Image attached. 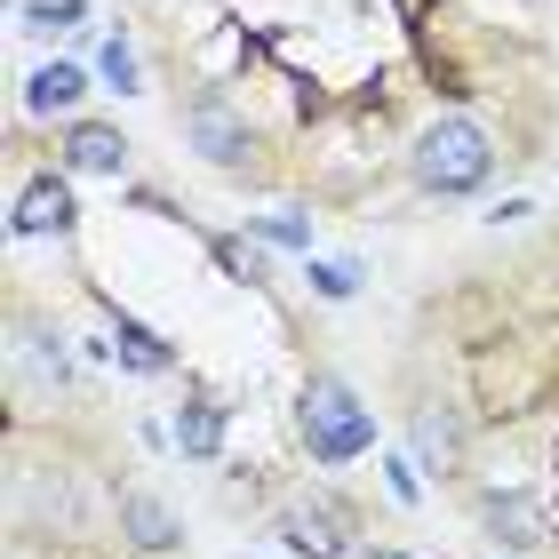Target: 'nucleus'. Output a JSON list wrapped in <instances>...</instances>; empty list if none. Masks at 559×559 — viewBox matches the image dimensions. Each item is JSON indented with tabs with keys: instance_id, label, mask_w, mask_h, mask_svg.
<instances>
[{
	"instance_id": "nucleus-11",
	"label": "nucleus",
	"mask_w": 559,
	"mask_h": 559,
	"mask_svg": "<svg viewBox=\"0 0 559 559\" xmlns=\"http://www.w3.org/2000/svg\"><path fill=\"white\" fill-rule=\"evenodd\" d=\"M416 431H424V464H431V472H455V424H448L440 408H424Z\"/></svg>"
},
{
	"instance_id": "nucleus-1",
	"label": "nucleus",
	"mask_w": 559,
	"mask_h": 559,
	"mask_svg": "<svg viewBox=\"0 0 559 559\" xmlns=\"http://www.w3.org/2000/svg\"><path fill=\"white\" fill-rule=\"evenodd\" d=\"M296 431H304V448H312L320 464H352V455L376 448V416L352 400V384H336V376H312V384H304Z\"/></svg>"
},
{
	"instance_id": "nucleus-15",
	"label": "nucleus",
	"mask_w": 559,
	"mask_h": 559,
	"mask_svg": "<svg viewBox=\"0 0 559 559\" xmlns=\"http://www.w3.org/2000/svg\"><path fill=\"white\" fill-rule=\"evenodd\" d=\"M105 81L120 96H136V64H129V48H120V40H105Z\"/></svg>"
},
{
	"instance_id": "nucleus-4",
	"label": "nucleus",
	"mask_w": 559,
	"mask_h": 559,
	"mask_svg": "<svg viewBox=\"0 0 559 559\" xmlns=\"http://www.w3.org/2000/svg\"><path fill=\"white\" fill-rule=\"evenodd\" d=\"M192 120V152L200 160H224V168H248V136H240V120L216 105V96H200V105L185 112Z\"/></svg>"
},
{
	"instance_id": "nucleus-14",
	"label": "nucleus",
	"mask_w": 559,
	"mask_h": 559,
	"mask_svg": "<svg viewBox=\"0 0 559 559\" xmlns=\"http://www.w3.org/2000/svg\"><path fill=\"white\" fill-rule=\"evenodd\" d=\"M120 336H129V368H144V376H152V368H168V344H152L144 328H120Z\"/></svg>"
},
{
	"instance_id": "nucleus-10",
	"label": "nucleus",
	"mask_w": 559,
	"mask_h": 559,
	"mask_svg": "<svg viewBox=\"0 0 559 559\" xmlns=\"http://www.w3.org/2000/svg\"><path fill=\"white\" fill-rule=\"evenodd\" d=\"M176 440H185V455H216V440H224L216 400H192V408H185V424H176Z\"/></svg>"
},
{
	"instance_id": "nucleus-2",
	"label": "nucleus",
	"mask_w": 559,
	"mask_h": 559,
	"mask_svg": "<svg viewBox=\"0 0 559 559\" xmlns=\"http://www.w3.org/2000/svg\"><path fill=\"white\" fill-rule=\"evenodd\" d=\"M488 168H496V152L479 136V120H431L416 136V185L440 200H472L488 185Z\"/></svg>"
},
{
	"instance_id": "nucleus-8",
	"label": "nucleus",
	"mask_w": 559,
	"mask_h": 559,
	"mask_svg": "<svg viewBox=\"0 0 559 559\" xmlns=\"http://www.w3.org/2000/svg\"><path fill=\"white\" fill-rule=\"evenodd\" d=\"M81 88H88V72H81V64H40L33 81H24V105H33V112H64Z\"/></svg>"
},
{
	"instance_id": "nucleus-12",
	"label": "nucleus",
	"mask_w": 559,
	"mask_h": 559,
	"mask_svg": "<svg viewBox=\"0 0 559 559\" xmlns=\"http://www.w3.org/2000/svg\"><path fill=\"white\" fill-rule=\"evenodd\" d=\"M488 527H496L503 544H536V536H544V527L527 520V503H512V496H496V503H488Z\"/></svg>"
},
{
	"instance_id": "nucleus-3",
	"label": "nucleus",
	"mask_w": 559,
	"mask_h": 559,
	"mask_svg": "<svg viewBox=\"0 0 559 559\" xmlns=\"http://www.w3.org/2000/svg\"><path fill=\"white\" fill-rule=\"evenodd\" d=\"M288 544H296V551H312V559L344 551V544H352L344 503H336V496H296V503H288Z\"/></svg>"
},
{
	"instance_id": "nucleus-17",
	"label": "nucleus",
	"mask_w": 559,
	"mask_h": 559,
	"mask_svg": "<svg viewBox=\"0 0 559 559\" xmlns=\"http://www.w3.org/2000/svg\"><path fill=\"white\" fill-rule=\"evenodd\" d=\"M384 559H408V551H384Z\"/></svg>"
},
{
	"instance_id": "nucleus-9",
	"label": "nucleus",
	"mask_w": 559,
	"mask_h": 559,
	"mask_svg": "<svg viewBox=\"0 0 559 559\" xmlns=\"http://www.w3.org/2000/svg\"><path fill=\"white\" fill-rule=\"evenodd\" d=\"M16 503H48V512L40 520H57V527H72V520H81V488H72V479H57V472H33V488H24V479H16Z\"/></svg>"
},
{
	"instance_id": "nucleus-7",
	"label": "nucleus",
	"mask_w": 559,
	"mask_h": 559,
	"mask_svg": "<svg viewBox=\"0 0 559 559\" xmlns=\"http://www.w3.org/2000/svg\"><path fill=\"white\" fill-rule=\"evenodd\" d=\"M120 512H129V536H136L144 551H176V536H185V527H176V512H168L160 496H129Z\"/></svg>"
},
{
	"instance_id": "nucleus-16",
	"label": "nucleus",
	"mask_w": 559,
	"mask_h": 559,
	"mask_svg": "<svg viewBox=\"0 0 559 559\" xmlns=\"http://www.w3.org/2000/svg\"><path fill=\"white\" fill-rule=\"evenodd\" d=\"M312 280L328 296H352V288H360V264H312Z\"/></svg>"
},
{
	"instance_id": "nucleus-5",
	"label": "nucleus",
	"mask_w": 559,
	"mask_h": 559,
	"mask_svg": "<svg viewBox=\"0 0 559 559\" xmlns=\"http://www.w3.org/2000/svg\"><path fill=\"white\" fill-rule=\"evenodd\" d=\"M16 233H72L64 176H24V185H16Z\"/></svg>"
},
{
	"instance_id": "nucleus-6",
	"label": "nucleus",
	"mask_w": 559,
	"mask_h": 559,
	"mask_svg": "<svg viewBox=\"0 0 559 559\" xmlns=\"http://www.w3.org/2000/svg\"><path fill=\"white\" fill-rule=\"evenodd\" d=\"M64 160H72V168L112 176L120 160H129V144H120V129H105V120H96V129H72V136H64Z\"/></svg>"
},
{
	"instance_id": "nucleus-13",
	"label": "nucleus",
	"mask_w": 559,
	"mask_h": 559,
	"mask_svg": "<svg viewBox=\"0 0 559 559\" xmlns=\"http://www.w3.org/2000/svg\"><path fill=\"white\" fill-rule=\"evenodd\" d=\"M257 240H280V248H304V240H312V224H304L296 209H288V216H257Z\"/></svg>"
}]
</instances>
